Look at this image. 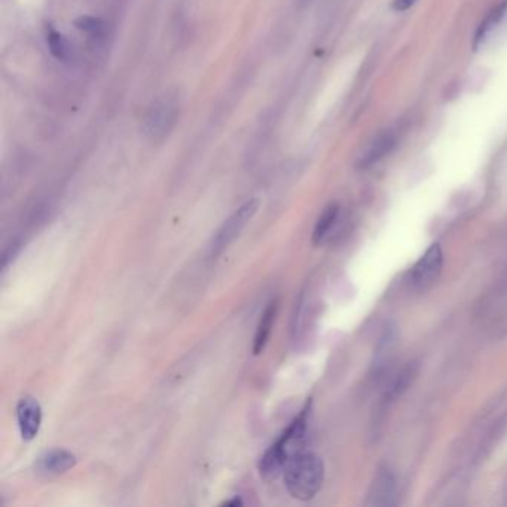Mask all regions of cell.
<instances>
[{
	"instance_id": "6da1fadb",
	"label": "cell",
	"mask_w": 507,
	"mask_h": 507,
	"mask_svg": "<svg viewBox=\"0 0 507 507\" xmlns=\"http://www.w3.org/2000/svg\"><path fill=\"white\" fill-rule=\"evenodd\" d=\"M311 403L301 411L298 417L293 420L289 427L281 433L276 443H272L263 457L259 461L260 476L265 479H274L285 472L286 465L296 455L305 452L303 446L307 442V430H308V415H310Z\"/></svg>"
},
{
	"instance_id": "7a4b0ae2",
	"label": "cell",
	"mask_w": 507,
	"mask_h": 507,
	"mask_svg": "<svg viewBox=\"0 0 507 507\" xmlns=\"http://www.w3.org/2000/svg\"><path fill=\"white\" fill-rule=\"evenodd\" d=\"M324 464L319 455L302 452L290 460L285 469V482L293 499L310 501L321 490Z\"/></svg>"
},
{
	"instance_id": "3957f363",
	"label": "cell",
	"mask_w": 507,
	"mask_h": 507,
	"mask_svg": "<svg viewBox=\"0 0 507 507\" xmlns=\"http://www.w3.org/2000/svg\"><path fill=\"white\" fill-rule=\"evenodd\" d=\"M259 206H260L259 198H250L234 213V215L223 223L217 232V235L213 240L211 244L213 256L220 255V253L241 234V231L246 228L247 223L256 215Z\"/></svg>"
},
{
	"instance_id": "277c9868",
	"label": "cell",
	"mask_w": 507,
	"mask_h": 507,
	"mask_svg": "<svg viewBox=\"0 0 507 507\" xmlns=\"http://www.w3.org/2000/svg\"><path fill=\"white\" fill-rule=\"evenodd\" d=\"M443 268V253L438 242L425 250L411 269V283L415 289H427L439 278Z\"/></svg>"
},
{
	"instance_id": "5b68a950",
	"label": "cell",
	"mask_w": 507,
	"mask_h": 507,
	"mask_svg": "<svg viewBox=\"0 0 507 507\" xmlns=\"http://www.w3.org/2000/svg\"><path fill=\"white\" fill-rule=\"evenodd\" d=\"M17 421L24 441H33L42 423V408L36 399L23 398L17 404Z\"/></svg>"
},
{
	"instance_id": "8992f818",
	"label": "cell",
	"mask_w": 507,
	"mask_h": 507,
	"mask_svg": "<svg viewBox=\"0 0 507 507\" xmlns=\"http://www.w3.org/2000/svg\"><path fill=\"white\" fill-rule=\"evenodd\" d=\"M396 501V481L387 469H381L375 474L369 488V506H391Z\"/></svg>"
},
{
	"instance_id": "52a82bcc",
	"label": "cell",
	"mask_w": 507,
	"mask_h": 507,
	"mask_svg": "<svg viewBox=\"0 0 507 507\" xmlns=\"http://www.w3.org/2000/svg\"><path fill=\"white\" fill-rule=\"evenodd\" d=\"M78 460L76 455L66 450H53L45 452L37 461V470L44 474H62L73 469Z\"/></svg>"
},
{
	"instance_id": "ba28073f",
	"label": "cell",
	"mask_w": 507,
	"mask_h": 507,
	"mask_svg": "<svg viewBox=\"0 0 507 507\" xmlns=\"http://www.w3.org/2000/svg\"><path fill=\"white\" fill-rule=\"evenodd\" d=\"M277 312H278V299H274L268 303L265 311L262 312L258 324L255 342H253V353H255V356H259V354L265 350L274 328V321H276L277 317Z\"/></svg>"
},
{
	"instance_id": "9c48e42d",
	"label": "cell",
	"mask_w": 507,
	"mask_h": 507,
	"mask_svg": "<svg viewBox=\"0 0 507 507\" xmlns=\"http://www.w3.org/2000/svg\"><path fill=\"white\" fill-rule=\"evenodd\" d=\"M394 143H396V139H394V134L390 133V131H385L384 134H381L377 140L373 141L371 145V148L368 149L366 154L362 157L360 166L368 168L373 164H377L378 161H381L384 157H387L391 149L394 148Z\"/></svg>"
},
{
	"instance_id": "30bf717a",
	"label": "cell",
	"mask_w": 507,
	"mask_h": 507,
	"mask_svg": "<svg viewBox=\"0 0 507 507\" xmlns=\"http://www.w3.org/2000/svg\"><path fill=\"white\" fill-rule=\"evenodd\" d=\"M415 377H417V364L409 363L408 366H404L396 378L391 381L389 385L387 391H385V400L393 402L409 389V385L413 382Z\"/></svg>"
},
{
	"instance_id": "8fae6325",
	"label": "cell",
	"mask_w": 507,
	"mask_h": 507,
	"mask_svg": "<svg viewBox=\"0 0 507 507\" xmlns=\"http://www.w3.org/2000/svg\"><path fill=\"white\" fill-rule=\"evenodd\" d=\"M338 216H339V207L337 204H332L328 208H324L312 232V244L319 246L329 237L335 223L338 220Z\"/></svg>"
},
{
	"instance_id": "7c38bea8",
	"label": "cell",
	"mask_w": 507,
	"mask_h": 507,
	"mask_svg": "<svg viewBox=\"0 0 507 507\" xmlns=\"http://www.w3.org/2000/svg\"><path fill=\"white\" fill-rule=\"evenodd\" d=\"M173 119H175V109L171 107L168 103L152 110L150 118H149V125H150L152 134L164 133L166 130L168 131L170 124H173Z\"/></svg>"
},
{
	"instance_id": "4fadbf2b",
	"label": "cell",
	"mask_w": 507,
	"mask_h": 507,
	"mask_svg": "<svg viewBox=\"0 0 507 507\" xmlns=\"http://www.w3.org/2000/svg\"><path fill=\"white\" fill-rule=\"evenodd\" d=\"M46 44H48L51 54H53L57 60H67L70 48H69V42L62 33L57 32V30H54V28H49L46 33Z\"/></svg>"
},
{
	"instance_id": "5bb4252c",
	"label": "cell",
	"mask_w": 507,
	"mask_h": 507,
	"mask_svg": "<svg viewBox=\"0 0 507 507\" xmlns=\"http://www.w3.org/2000/svg\"><path fill=\"white\" fill-rule=\"evenodd\" d=\"M75 26L89 36H100L105 32V23L100 18L82 15L75 19Z\"/></svg>"
},
{
	"instance_id": "9a60e30c",
	"label": "cell",
	"mask_w": 507,
	"mask_h": 507,
	"mask_svg": "<svg viewBox=\"0 0 507 507\" xmlns=\"http://www.w3.org/2000/svg\"><path fill=\"white\" fill-rule=\"evenodd\" d=\"M415 2H417V0H394L393 9H394V11H399V12L408 11L409 8H412L415 5Z\"/></svg>"
},
{
	"instance_id": "2e32d148",
	"label": "cell",
	"mask_w": 507,
	"mask_h": 507,
	"mask_svg": "<svg viewBox=\"0 0 507 507\" xmlns=\"http://www.w3.org/2000/svg\"><path fill=\"white\" fill-rule=\"evenodd\" d=\"M223 504H225V506H241V504H242V501H241V499H238V497H235V499H234V500L225 501V503H223Z\"/></svg>"
}]
</instances>
